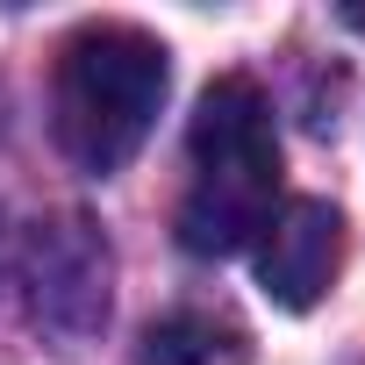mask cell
I'll return each mask as SVG.
<instances>
[{
  "label": "cell",
  "instance_id": "7a4b0ae2",
  "mask_svg": "<svg viewBox=\"0 0 365 365\" xmlns=\"http://www.w3.org/2000/svg\"><path fill=\"white\" fill-rule=\"evenodd\" d=\"M165 86H172V58L150 29L136 22H86L79 36H65L58 51V72H51V129H58V150L108 179L122 172L158 108H165Z\"/></svg>",
  "mask_w": 365,
  "mask_h": 365
},
{
  "label": "cell",
  "instance_id": "277c9868",
  "mask_svg": "<svg viewBox=\"0 0 365 365\" xmlns=\"http://www.w3.org/2000/svg\"><path fill=\"white\" fill-rule=\"evenodd\" d=\"M244 358H251L244 329H230L201 308H179L143 329V365H244Z\"/></svg>",
  "mask_w": 365,
  "mask_h": 365
},
{
  "label": "cell",
  "instance_id": "3957f363",
  "mask_svg": "<svg viewBox=\"0 0 365 365\" xmlns=\"http://www.w3.org/2000/svg\"><path fill=\"white\" fill-rule=\"evenodd\" d=\"M336 265H344V215L329 201H287V208H272L265 244H258V287L279 308H315L336 287Z\"/></svg>",
  "mask_w": 365,
  "mask_h": 365
},
{
  "label": "cell",
  "instance_id": "6da1fadb",
  "mask_svg": "<svg viewBox=\"0 0 365 365\" xmlns=\"http://www.w3.org/2000/svg\"><path fill=\"white\" fill-rule=\"evenodd\" d=\"M187 150H194V179L179 201V244L194 258H230L251 237H265L279 201V136L258 79L222 72L194 108Z\"/></svg>",
  "mask_w": 365,
  "mask_h": 365
}]
</instances>
